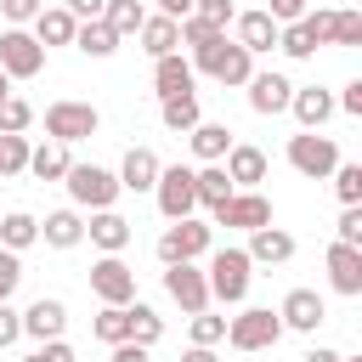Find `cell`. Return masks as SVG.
<instances>
[{
	"instance_id": "6da1fadb",
	"label": "cell",
	"mask_w": 362,
	"mask_h": 362,
	"mask_svg": "<svg viewBox=\"0 0 362 362\" xmlns=\"http://www.w3.org/2000/svg\"><path fill=\"white\" fill-rule=\"evenodd\" d=\"M62 187H68V198L79 204V209H113V198H119V175L113 170H102V164H68V175H62Z\"/></svg>"
},
{
	"instance_id": "7a4b0ae2",
	"label": "cell",
	"mask_w": 362,
	"mask_h": 362,
	"mask_svg": "<svg viewBox=\"0 0 362 362\" xmlns=\"http://www.w3.org/2000/svg\"><path fill=\"white\" fill-rule=\"evenodd\" d=\"M249 255L243 249H215L209 255V272H204V283H209V300H221V305H238L243 294H249Z\"/></svg>"
},
{
	"instance_id": "3957f363",
	"label": "cell",
	"mask_w": 362,
	"mask_h": 362,
	"mask_svg": "<svg viewBox=\"0 0 362 362\" xmlns=\"http://www.w3.org/2000/svg\"><path fill=\"white\" fill-rule=\"evenodd\" d=\"M192 68H204L209 79H221V85H249V74H255V57L238 45V40H215V45H204L198 57H192Z\"/></svg>"
},
{
	"instance_id": "277c9868",
	"label": "cell",
	"mask_w": 362,
	"mask_h": 362,
	"mask_svg": "<svg viewBox=\"0 0 362 362\" xmlns=\"http://www.w3.org/2000/svg\"><path fill=\"white\" fill-rule=\"evenodd\" d=\"M288 164H294L305 181H328L334 164H339V147H334V136H322V130H300V136H288Z\"/></svg>"
},
{
	"instance_id": "5b68a950",
	"label": "cell",
	"mask_w": 362,
	"mask_h": 362,
	"mask_svg": "<svg viewBox=\"0 0 362 362\" xmlns=\"http://www.w3.org/2000/svg\"><path fill=\"white\" fill-rule=\"evenodd\" d=\"M226 339H232V351H272V345L283 339V322H277V311H266V305H243V311L226 322Z\"/></svg>"
},
{
	"instance_id": "8992f818",
	"label": "cell",
	"mask_w": 362,
	"mask_h": 362,
	"mask_svg": "<svg viewBox=\"0 0 362 362\" xmlns=\"http://www.w3.org/2000/svg\"><path fill=\"white\" fill-rule=\"evenodd\" d=\"M96 124H102V113H96L90 102H51V107H45V136L62 141V147L96 136Z\"/></svg>"
},
{
	"instance_id": "52a82bcc",
	"label": "cell",
	"mask_w": 362,
	"mask_h": 362,
	"mask_svg": "<svg viewBox=\"0 0 362 362\" xmlns=\"http://www.w3.org/2000/svg\"><path fill=\"white\" fill-rule=\"evenodd\" d=\"M153 198H158V215H164V221H187V215L198 209L192 170H187V164H170V170H158V187H153Z\"/></svg>"
},
{
	"instance_id": "ba28073f",
	"label": "cell",
	"mask_w": 362,
	"mask_h": 362,
	"mask_svg": "<svg viewBox=\"0 0 362 362\" xmlns=\"http://www.w3.org/2000/svg\"><path fill=\"white\" fill-rule=\"evenodd\" d=\"M198 255H209V226L204 221H170L164 232H158V260L164 266H181V260H198Z\"/></svg>"
},
{
	"instance_id": "9c48e42d",
	"label": "cell",
	"mask_w": 362,
	"mask_h": 362,
	"mask_svg": "<svg viewBox=\"0 0 362 362\" xmlns=\"http://www.w3.org/2000/svg\"><path fill=\"white\" fill-rule=\"evenodd\" d=\"M40 68H45V45L28 28H6L0 34V74L6 79H34Z\"/></svg>"
},
{
	"instance_id": "30bf717a",
	"label": "cell",
	"mask_w": 362,
	"mask_h": 362,
	"mask_svg": "<svg viewBox=\"0 0 362 362\" xmlns=\"http://www.w3.org/2000/svg\"><path fill=\"white\" fill-rule=\"evenodd\" d=\"M90 294H96L102 305H130V300H136V272H130L119 255H102V260L90 266Z\"/></svg>"
},
{
	"instance_id": "8fae6325",
	"label": "cell",
	"mask_w": 362,
	"mask_h": 362,
	"mask_svg": "<svg viewBox=\"0 0 362 362\" xmlns=\"http://www.w3.org/2000/svg\"><path fill=\"white\" fill-rule=\"evenodd\" d=\"M164 294L187 311V317H198V311H209V283H204V272L192 266V260H181V266H164Z\"/></svg>"
},
{
	"instance_id": "7c38bea8",
	"label": "cell",
	"mask_w": 362,
	"mask_h": 362,
	"mask_svg": "<svg viewBox=\"0 0 362 362\" xmlns=\"http://www.w3.org/2000/svg\"><path fill=\"white\" fill-rule=\"evenodd\" d=\"M317 45H328V11H305L300 23H288V28H277V51L283 57H311Z\"/></svg>"
},
{
	"instance_id": "4fadbf2b",
	"label": "cell",
	"mask_w": 362,
	"mask_h": 362,
	"mask_svg": "<svg viewBox=\"0 0 362 362\" xmlns=\"http://www.w3.org/2000/svg\"><path fill=\"white\" fill-rule=\"evenodd\" d=\"M277 322L294 328V334H317V322H328V305L317 288H288L283 305H277Z\"/></svg>"
},
{
	"instance_id": "5bb4252c",
	"label": "cell",
	"mask_w": 362,
	"mask_h": 362,
	"mask_svg": "<svg viewBox=\"0 0 362 362\" xmlns=\"http://www.w3.org/2000/svg\"><path fill=\"white\" fill-rule=\"evenodd\" d=\"M215 221L221 226H238V232H260V226H272V204H266V192H232L215 209Z\"/></svg>"
},
{
	"instance_id": "9a60e30c",
	"label": "cell",
	"mask_w": 362,
	"mask_h": 362,
	"mask_svg": "<svg viewBox=\"0 0 362 362\" xmlns=\"http://www.w3.org/2000/svg\"><path fill=\"white\" fill-rule=\"evenodd\" d=\"M62 328H68V305L51 300V294H40V300L23 311V334L40 339V345H45V339H62Z\"/></svg>"
},
{
	"instance_id": "2e32d148",
	"label": "cell",
	"mask_w": 362,
	"mask_h": 362,
	"mask_svg": "<svg viewBox=\"0 0 362 362\" xmlns=\"http://www.w3.org/2000/svg\"><path fill=\"white\" fill-rule=\"evenodd\" d=\"M221 170H226V181H232V187L255 192V181H266V153H260V147H249V141H232V153L221 158Z\"/></svg>"
},
{
	"instance_id": "e0dca14e",
	"label": "cell",
	"mask_w": 362,
	"mask_h": 362,
	"mask_svg": "<svg viewBox=\"0 0 362 362\" xmlns=\"http://www.w3.org/2000/svg\"><path fill=\"white\" fill-rule=\"evenodd\" d=\"M158 153L153 147H130L124 153V164H119V192H153L158 187Z\"/></svg>"
},
{
	"instance_id": "ac0fdd59",
	"label": "cell",
	"mask_w": 362,
	"mask_h": 362,
	"mask_svg": "<svg viewBox=\"0 0 362 362\" xmlns=\"http://www.w3.org/2000/svg\"><path fill=\"white\" fill-rule=\"evenodd\" d=\"M288 113L300 119V130H322V124L334 119V96H328L322 85H300V90L288 96Z\"/></svg>"
},
{
	"instance_id": "d6986e66",
	"label": "cell",
	"mask_w": 362,
	"mask_h": 362,
	"mask_svg": "<svg viewBox=\"0 0 362 362\" xmlns=\"http://www.w3.org/2000/svg\"><path fill=\"white\" fill-rule=\"evenodd\" d=\"M249 266H283V260H294V238L283 232V226H260V232H249Z\"/></svg>"
},
{
	"instance_id": "ffe728a7",
	"label": "cell",
	"mask_w": 362,
	"mask_h": 362,
	"mask_svg": "<svg viewBox=\"0 0 362 362\" xmlns=\"http://www.w3.org/2000/svg\"><path fill=\"white\" fill-rule=\"evenodd\" d=\"M328 283H334V294H362V249H351V243H334L328 249Z\"/></svg>"
},
{
	"instance_id": "44dd1931",
	"label": "cell",
	"mask_w": 362,
	"mask_h": 362,
	"mask_svg": "<svg viewBox=\"0 0 362 362\" xmlns=\"http://www.w3.org/2000/svg\"><path fill=\"white\" fill-rule=\"evenodd\" d=\"M288 96H294V85L283 74H249V107L255 113H288Z\"/></svg>"
},
{
	"instance_id": "7402d4cb",
	"label": "cell",
	"mask_w": 362,
	"mask_h": 362,
	"mask_svg": "<svg viewBox=\"0 0 362 362\" xmlns=\"http://www.w3.org/2000/svg\"><path fill=\"white\" fill-rule=\"evenodd\" d=\"M232 28H238V45H243L249 57H260V51H272V45H277V23H272L266 11H238V17H232Z\"/></svg>"
},
{
	"instance_id": "603a6c76",
	"label": "cell",
	"mask_w": 362,
	"mask_h": 362,
	"mask_svg": "<svg viewBox=\"0 0 362 362\" xmlns=\"http://www.w3.org/2000/svg\"><path fill=\"white\" fill-rule=\"evenodd\" d=\"M153 90H158V102L164 96H192V62L175 51V57H158L153 62Z\"/></svg>"
},
{
	"instance_id": "cb8c5ba5",
	"label": "cell",
	"mask_w": 362,
	"mask_h": 362,
	"mask_svg": "<svg viewBox=\"0 0 362 362\" xmlns=\"http://www.w3.org/2000/svg\"><path fill=\"white\" fill-rule=\"evenodd\" d=\"M85 232H90V243H96V249H102V255H119V249H124V243H130V221H124V215H119V209H96V215H90V226H85Z\"/></svg>"
},
{
	"instance_id": "d4e9b609",
	"label": "cell",
	"mask_w": 362,
	"mask_h": 362,
	"mask_svg": "<svg viewBox=\"0 0 362 362\" xmlns=\"http://www.w3.org/2000/svg\"><path fill=\"white\" fill-rule=\"evenodd\" d=\"M141 51L158 62V57H175L181 51V23H170V17H147L141 23Z\"/></svg>"
},
{
	"instance_id": "484cf974",
	"label": "cell",
	"mask_w": 362,
	"mask_h": 362,
	"mask_svg": "<svg viewBox=\"0 0 362 362\" xmlns=\"http://www.w3.org/2000/svg\"><path fill=\"white\" fill-rule=\"evenodd\" d=\"M187 136H192V153H198L204 164H221V158L232 153V130H226V124H209V119H198Z\"/></svg>"
},
{
	"instance_id": "4316f807",
	"label": "cell",
	"mask_w": 362,
	"mask_h": 362,
	"mask_svg": "<svg viewBox=\"0 0 362 362\" xmlns=\"http://www.w3.org/2000/svg\"><path fill=\"white\" fill-rule=\"evenodd\" d=\"M40 238H45L51 249H74V243H85V221H79L74 209H51V215L40 221Z\"/></svg>"
},
{
	"instance_id": "83f0119b",
	"label": "cell",
	"mask_w": 362,
	"mask_h": 362,
	"mask_svg": "<svg viewBox=\"0 0 362 362\" xmlns=\"http://www.w3.org/2000/svg\"><path fill=\"white\" fill-rule=\"evenodd\" d=\"M192 187H198V204H204L209 215H215V209H221V204L238 192V187L226 181V170H221V164H204V170H192Z\"/></svg>"
},
{
	"instance_id": "f1b7e54d",
	"label": "cell",
	"mask_w": 362,
	"mask_h": 362,
	"mask_svg": "<svg viewBox=\"0 0 362 362\" xmlns=\"http://www.w3.org/2000/svg\"><path fill=\"white\" fill-rule=\"evenodd\" d=\"M74 28H79V23H74L62 6H51V11L40 6V17H34V40H40V45H74Z\"/></svg>"
},
{
	"instance_id": "f546056e",
	"label": "cell",
	"mask_w": 362,
	"mask_h": 362,
	"mask_svg": "<svg viewBox=\"0 0 362 362\" xmlns=\"http://www.w3.org/2000/svg\"><path fill=\"white\" fill-rule=\"evenodd\" d=\"M74 45H79L85 57H113V51H119V34L96 17V23H79V28H74Z\"/></svg>"
},
{
	"instance_id": "4dcf8cb0",
	"label": "cell",
	"mask_w": 362,
	"mask_h": 362,
	"mask_svg": "<svg viewBox=\"0 0 362 362\" xmlns=\"http://www.w3.org/2000/svg\"><path fill=\"white\" fill-rule=\"evenodd\" d=\"M68 164H74V158H68V147H62V141H45V147H34V153H28V170H34L40 181H62V175H68Z\"/></svg>"
},
{
	"instance_id": "1f68e13d",
	"label": "cell",
	"mask_w": 362,
	"mask_h": 362,
	"mask_svg": "<svg viewBox=\"0 0 362 362\" xmlns=\"http://www.w3.org/2000/svg\"><path fill=\"white\" fill-rule=\"evenodd\" d=\"M34 238H40V221H34L28 209H11V215L0 221V249H11V255H17V249H28Z\"/></svg>"
},
{
	"instance_id": "d6a6232c",
	"label": "cell",
	"mask_w": 362,
	"mask_h": 362,
	"mask_svg": "<svg viewBox=\"0 0 362 362\" xmlns=\"http://www.w3.org/2000/svg\"><path fill=\"white\" fill-rule=\"evenodd\" d=\"M124 311H130V339L153 351V345H158V334H164V317H158L153 305H141V300H130Z\"/></svg>"
},
{
	"instance_id": "836d02e7",
	"label": "cell",
	"mask_w": 362,
	"mask_h": 362,
	"mask_svg": "<svg viewBox=\"0 0 362 362\" xmlns=\"http://www.w3.org/2000/svg\"><path fill=\"white\" fill-rule=\"evenodd\" d=\"M102 23L124 40V34H141V23H147V11H141V0H107V11H102Z\"/></svg>"
},
{
	"instance_id": "e575fe53",
	"label": "cell",
	"mask_w": 362,
	"mask_h": 362,
	"mask_svg": "<svg viewBox=\"0 0 362 362\" xmlns=\"http://www.w3.org/2000/svg\"><path fill=\"white\" fill-rule=\"evenodd\" d=\"M158 119H164L170 130H192L204 113H198V96H164V102H158Z\"/></svg>"
},
{
	"instance_id": "d590c367",
	"label": "cell",
	"mask_w": 362,
	"mask_h": 362,
	"mask_svg": "<svg viewBox=\"0 0 362 362\" xmlns=\"http://www.w3.org/2000/svg\"><path fill=\"white\" fill-rule=\"evenodd\" d=\"M90 328H96L102 345H119V339H130V311H124V305H102V317H96Z\"/></svg>"
},
{
	"instance_id": "8d00e7d4",
	"label": "cell",
	"mask_w": 362,
	"mask_h": 362,
	"mask_svg": "<svg viewBox=\"0 0 362 362\" xmlns=\"http://www.w3.org/2000/svg\"><path fill=\"white\" fill-rule=\"evenodd\" d=\"M328 45H362V11H328Z\"/></svg>"
},
{
	"instance_id": "74e56055",
	"label": "cell",
	"mask_w": 362,
	"mask_h": 362,
	"mask_svg": "<svg viewBox=\"0 0 362 362\" xmlns=\"http://www.w3.org/2000/svg\"><path fill=\"white\" fill-rule=\"evenodd\" d=\"M28 153H34L28 136H0V181L6 175H23L28 170Z\"/></svg>"
},
{
	"instance_id": "f35d334b",
	"label": "cell",
	"mask_w": 362,
	"mask_h": 362,
	"mask_svg": "<svg viewBox=\"0 0 362 362\" xmlns=\"http://www.w3.org/2000/svg\"><path fill=\"white\" fill-rule=\"evenodd\" d=\"M28 124H34V107H28L23 96H6V102H0V136H23Z\"/></svg>"
},
{
	"instance_id": "ab89813d",
	"label": "cell",
	"mask_w": 362,
	"mask_h": 362,
	"mask_svg": "<svg viewBox=\"0 0 362 362\" xmlns=\"http://www.w3.org/2000/svg\"><path fill=\"white\" fill-rule=\"evenodd\" d=\"M334 192L339 204H362V164H334Z\"/></svg>"
},
{
	"instance_id": "60d3db41",
	"label": "cell",
	"mask_w": 362,
	"mask_h": 362,
	"mask_svg": "<svg viewBox=\"0 0 362 362\" xmlns=\"http://www.w3.org/2000/svg\"><path fill=\"white\" fill-rule=\"evenodd\" d=\"M192 17H198V23H209V28H221V34H226V23H232V17H238V6H232V0H192Z\"/></svg>"
},
{
	"instance_id": "b9f144b4",
	"label": "cell",
	"mask_w": 362,
	"mask_h": 362,
	"mask_svg": "<svg viewBox=\"0 0 362 362\" xmlns=\"http://www.w3.org/2000/svg\"><path fill=\"white\" fill-rule=\"evenodd\" d=\"M221 339H226V317H209V311H198V317H192V345H209V351H215Z\"/></svg>"
},
{
	"instance_id": "7bdbcfd3",
	"label": "cell",
	"mask_w": 362,
	"mask_h": 362,
	"mask_svg": "<svg viewBox=\"0 0 362 362\" xmlns=\"http://www.w3.org/2000/svg\"><path fill=\"white\" fill-rule=\"evenodd\" d=\"M221 40V28H209V23H198V17H181V45H192V57L204 51V45H215Z\"/></svg>"
},
{
	"instance_id": "ee69618b",
	"label": "cell",
	"mask_w": 362,
	"mask_h": 362,
	"mask_svg": "<svg viewBox=\"0 0 362 362\" xmlns=\"http://www.w3.org/2000/svg\"><path fill=\"white\" fill-rule=\"evenodd\" d=\"M334 243L362 249V204H345V215H339V238H334Z\"/></svg>"
},
{
	"instance_id": "f6af8a7d",
	"label": "cell",
	"mask_w": 362,
	"mask_h": 362,
	"mask_svg": "<svg viewBox=\"0 0 362 362\" xmlns=\"http://www.w3.org/2000/svg\"><path fill=\"white\" fill-rule=\"evenodd\" d=\"M17 283H23V260H17L11 249H0V300H11Z\"/></svg>"
},
{
	"instance_id": "bcb514c9",
	"label": "cell",
	"mask_w": 362,
	"mask_h": 362,
	"mask_svg": "<svg viewBox=\"0 0 362 362\" xmlns=\"http://www.w3.org/2000/svg\"><path fill=\"white\" fill-rule=\"evenodd\" d=\"M23 339V311H11V300H0V351Z\"/></svg>"
},
{
	"instance_id": "7dc6e473",
	"label": "cell",
	"mask_w": 362,
	"mask_h": 362,
	"mask_svg": "<svg viewBox=\"0 0 362 362\" xmlns=\"http://www.w3.org/2000/svg\"><path fill=\"white\" fill-rule=\"evenodd\" d=\"M23 362H74V345H68V339H45V345H34Z\"/></svg>"
},
{
	"instance_id": "c3c4849f",
	"label": "cell",
	"mask_w": 362,
	"mask_h": 362,
	"mask_svg": "<svg viewBox=\"0 0 362 362\" xmlns=\"http://www.w3.org/2000/svg\"><path fill=\"white\" fill-rule=\"evenodd\" d=\"M266 17H272L277 28H288V23H300V17H305V0H272V6H266Z\"/></svg>"
},
{
	"instance_id": "681fc988",
	"label": "cell",
	"mask_w": 362,
	"mask_h": 362,
	"mask_svg": "<svg viewBox=\"0 0 362 362\" xmlns=\"http://www.w3.org/2000/svg\"><path fill=\"white\" fill-rule=\"evenodd\" d=\"M0 11H6V23H11V28H23V23H34V17H40V0H0Z\"/></svg>"
},
{
	"instance_id": "f907efd6",
	"label": "cell",
	"mask_w": 362,
	"mask_h": 362,
	"mask_svg": "<svg viewBox=\"0 0 362 362\" xmlns=\"http://www.w3.org/2000/svg\"><path fill=\"white\" fill-rule=\"evenodd\" d=\"M62 11H68V17H74V23H96V17H102V11H107V0H68V6H62Z\"/></svg>"
},
{
	"instance_id": "816d5d0a",
	"label": "cell",
	"mask_w": 362,
	"mask_h": 362,
	"mask_svg": "<svg viewBox=\"0 0 362 362\" xmlns=\"http://www.w3.org/2000/svg\"><path fill=\"white\" fill-rule=\"evenodd\" d=\"M334 107H345L351 119H362V79H351V85H345V96H339Z\"/></svg>"
},
{
	"instance_id": "f5cc1de1",
	"label": "cell",
	"mask_w": 362,
	"mask_h": 362,
	"mask_svg": "<svg viewBox=\"0 0 362 362\" xmlns=\"http://www.w3.org/2000/svg\"><path fill=\"white\" fill-rule=\"evenodd\" d=\"M113 362H147V345H136V339H119V345H113Z\"/></svg>"
},
{
	"instance_id": "db71d44e",
	"label": "cell",
	"mask_w": 362,
	"mask_h": 362,
	"mask_svg": "<svg viewBox=\"0 0 362 362\" xmlns=\"http://www.w3.org/2000/svg\"><path fill=\"white\" fill-rule=\"evenodd\" d=\"M153 6H158V17H170V23L192 17V0H153Z\"/></svg>"
},
{
	"instance_id": "11a10c76",
	"label": "cell",
	"mask_w": 362,
	"mask_h": 362,
	"mask_svg": "<svg viewBox=\"0 0 362 362\" xmlns=\"http://www.w3.org/2000/svg\"><path fill=\"white\" fill-rule=\"evenodd\" d=\"M300 362H339V351H328V345H311Z\"/></svg>"
},
{
	"instance_id": "9f6ffc18",
	"label": "cell",
	"mask_w": 362,
	"mask_h": 362,
	"mask_svg": "<svg viewBox=\"0 0 362 362\" xmlns=\"http://www.w3.org/2000/svg\"><path fill=\"white\" fill-rule=\"evenodd\" d=\"M181 362H221L209 345H192V351H181Z\"/></svg>"
},
{
	"instance_id": "6f0895ef",
	"label": "cell",
	"mask_w": 362,
	"mask_h": 362,
	"mask_svg": "<svg viewBox=\"0 0 362 362\" xmlns=\"http://www.w3.org/2000/svg\"><path fill=\"white\" fill-rule=\"evenodd\" d=\"M6 96H11V79H6V74H0V102H6Z\"/></svg>"
},
{
	"instance_id": "680465c9",
	"label": "cell",
	"mask_w": 362,
	"mask_h": 362,
	"mask_svg": "<svg viewBox=\"0 0 362 362\" xmlns=\"http://www.w3.org/2000/svg\"><path fill=\"white\" fill-rule=\"evenodd\" d=\"M339 362H362V356H339Z\"/></svg>"
}]
</instances>
